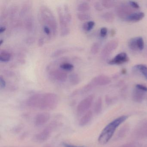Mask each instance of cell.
I'll use <instances>...</instances> for the list:
<instances>
[{
    "mask_svg": "<svg viewBox=\"0 0 147 147\" xmlns=\"http://www.w3.org/2000/svg\"><path fill=\"white\" fill-rule=\"evenodd\" d=\"M77 16L78 18L81 21H86V20H88L91 18L89 14L84 13H78Z\"/></svg>",
    "mask_w": 147,
    "mask_h": 147,
    "instance_id": "obj_34",
    "label": "cell"
},
{
    "mask_svg": "<svg viewBox=\"0 0 147 147\" xmlns=\"http://www.w3.org/2000/svg\"><path fill=\"white\" fill-rule=\"evenodd\" d=\"M68 50L67 49H61L55 51L54 53L52 54L51 57H57L60 56L61 55H63L66 52H68Z\"/></svg>",
    "mask_w": 147,
    "mask_h": 147,
    "instance_id": "obj_31",
    "label": "cell"
},
{
    "mask_svg": "<svg viewBox=\"0 0 147 147\" xmlns=\"http://www.w3.org/2000/svg\"><path fill=\"white\" fill-rule=\"evenodd\" d=\"M120 147H137V145L134 143H130L124 144Z\"/></svg>",
    "mask_w": 147,
    "mask_h": 147,
    "instance_id": "obj_41",
    "label": "cell"
},
{
    "mask_svg": "<svg viewBox=\"0 0 147 147\" xmlns=\"http://www.w3.org/2000/svg\"><path fill=\"white\" fill-rule=\"evenodd\" d=\"M57 12L61 27V36H66L70 33V30L68 26V23L65 18L63 11L61 7H57Z\"/></svg>",
    "mask_w": 147,
    "mask_h": 147,
    "instance_id": "obj_4",
    "label": "cell"
},
{
    "mask_svg": "<svg viewBox=\"0 0 147 147\" xmlns=\"http://www.w3.org/2000/svg\"><path fill=\"white\" fill-rule=\"evenodd\" d=\"M64 146H65V147H82L75 146V145H71V144H64Z\"/></svg>",
    "mask_w": 147,
    "mask_h": 147,
    "instance_id": "obj_46",
    "label": "cell"
},
{
    "mask_svg": "<svg viewBox=\"0 0 147 147\" xmlns=\"http://www.w3.org/2000/svg\"><path fill=\"white\" fill-rule=\"evenodd\" d=\"M60 68L64 71H70L74 69V66L71 63L65 62L60 64Z\"/></svg>",
    "mask_w": 147,
    "mask_h": 147,
    "instance_id": "obj_28",
    "label": "cell"
},
{
    "mask_svg": "<svg viewBox=\"0 0 147 147\" xmlns=\"http://www.w3.org/2000/svg\"><path fill=\"white\" fill-rule=\"evenodd\" d=\"M90 8V5L87 2L80 3L78 5L77 7V10L79 11L82 12L89 11Z\"/></svg>",
    "mask_w": 147,
    "mask_h": 147,
    "instance_id": "obj_25",
    "label": "cell"
},
{
    "mask_svg": "<svg viewBox=\"0 0 147 147\" xmlns=\"http://www.w3.org/2000/svg\"><path fill=\"white\" fill-rule=\"evenodd\" d=\"M134 11V9L129 5L122 4L117 7L116 9V13L119 18L126 20L129 16L135 13Z\"/></svg>",
    "mask_w": 147,
    "mask_h": 147,
    "instance_id": "obj_5",
    "label": "cell"
},
{
    "mask_svg": "<svg viewBox=\"0 0 147 147\" xmlns=\"http://www.w3.org/2000/svg\"><path fill=\"white\" fill-rule=\"evenodd\" d=\"M6 30V28L5 26H2L0 28V33H2L4 32Z\"/></svg>",
    "mask_w": 147,
    "mask_h": 147,
    "instance_id": "obj_45",
    "label": "cell"
},
{
    "mask_svg": "<svg viewBox=\"0 0 147 147\" xmlns=\"http://www.w3.org/2000/svg\"><path fill=\"white\" fill-rule=\"evenodd\" d=\"M11 55L6 51H2L0 53V61L4 62L9 61L11 59Z\"/></svg>",
    "mask_w": 147,
    "mask_h": 147,
    "instance_id": "obj_22",
    "label": "cell"
},
{
    "mask_svg": "<svg viewBox=\"0 0 147 147\" xmlns=\"http://www.w3.org/2000/svg\"><path fill=\"white\" fill-rule=\"evenodd\" d=\"M38 45L39 47H42L45 43L44 38H40L38 41Z\"/></svg>",
    "mask_w": 147,
    "mask_h": 147,
    "instance_id": "obj_44",
    "label": "cell"
},
{
    "mask_svg": "<svg viewBox=\"0 0 147 147\" xmlns=\"http://www.w3.org/2000/svg\"><path fill=\"white\" fill-rule=\"evenodd\" d=\"M39 14L43 23L49 27L54 36L56 35L57 31V24L52 12L46 6H42L39 10Z\"/></svg>",
    "mask_w": 147,
    "mask_h": 147,
    "instance_id": "obj_2",
    "label": "cell"
},
{
    "mask_svg": "<svg viewBox=\"0 0 147 147\" xmlns=\"http://www.w3.org/2000/svg\"><path fill=\"white\" fill-rule=\"evenodd\" d=\"M6 86L5 80L4 79V77H2V76H0V88L1 89H3L5 88Z\"/></svg>",
    "mask_w": 147,
    "mask_h": 147,
    "instance_id": "obj_38",
    "label": "cell"
},
{
    "mask_svg": "<svg viewBox=\"0 0 147 147\" xmlns=\"http://www.w3.org/2000/svg\"><path fill=\"white\" fill-rule=\"evenodd\" d=\"M129 5L133 9H138L140 7L138 4L135 1H129Z\"/></svg>",
    "mask_w": 147,
    "mask_h": 147,
    "instance_id": "obj_39",
    "label": "cell"
},
{
    "mask_svg": "<svg viewBox=\"0 0 147 147\" xmlns=\"http://www.w3.org/2000/svg\"><path fill=\"white\" fill-rule=\"evenodd\" d=\"M102 110V100L101 98H99L95 102L94 105V111L96 114H99L101 113Z\"/></svg>",
    "mask_w": 147,
    "mask_h": 147,
    "instance_id": "obj_21",
    "label": "cell"
},
{
    "mask_svg": "<svg viewBox=\"0 0 147 147\" xmlns=\"http://www.w3.org/2000/svg\"><path fill=\"white\" fill-rule=\"evenodd\" d=\"M30 7L29 5H24L20 11V15L22 17H24L26 15V13L30 11Z\"/></svg>",
    "mask_w": 147,
    "mask_h": 147,
    "instance_id": "obj_35",
    "label": "cell"
},
{
    "mask_svg": "<svg viewBox=\"0 0 147 147\" xmlns=\"http://www.w3.org/2000/svg\"><path fill=\"white\" fill-rule=\"evenodd\" d=\"M94 25H95V23L94 21H88L84 23L82 26V28L85 31H90L93 28Z\"/></svg>",
    "mask_w": 147,
    "mask_h": 147,
    "instance_id": "obj_29",
    "label": "cell"
},
{
    "mask_svg": "<svg viewBox=\"0 0 147 147\" xmlns=\"http://www.w3.org/2000/svg\"><path fill=\"white\" fill-rule=\"evenodd\" d=\"M134 68L136 70L141 72V74L147 80V67L146 65H143V64H138V65H136Z\"/></svg>",
    "mask_w": 147,
    "mask_h": 147,
    "instance_id": "obj_20",
    "label": "cell"
},
{
    "mask_svg": "<svg viewBox=\"0 0 147 147\" xmlns=\"http://www.w3.org/2000/svg\"><path fill=\"white\" fill-rule=\"evenodd\" d=\"M146 94L145 92L141 91L136 88L133 90L132 94V99L134 101L140 103L144 100L146 98Z\"/></svg>",
    "mask_w": 147,
    "mask_h": 147,
    "instance_id": "obj_14",
    "label": "cell"
},
{
    "mask_svg": "<svg viewBox=\"0 0 147 147\" xmlns=\"http://www.w3.org/2000/svg\"><path fill=\"white\" fill-rule=\"evenodd\" d=\"M102 18L104 20L108 22L111 23L114 20V16L113 13L111 12H106L102 15Z\"/></svg>",
    "mask_w": 147,
    "mask_h": 147,
    "instance_id": "obj_27",
    "label": "cell"
},
{
    "mask_svg": "<svg viewBox=\"0 0 147 147\" xmlns=\"http://www.w3.org/2000/svg\"><path fill=\"white\" fill-rule=\"evenodd\" d=\"M50 119V115L48 113L43 112L36 115L34 123L37 126H42L46 124Z\"/></svg>",
    "mask_w": 147,
    "mask_h": 147,
    "instance_id": "obj_12",
    "label": "cell"
},
{
    "mask_svg": "<svg viewBox=\"0 0 147 147\" xmlns=\"http://www.w3.org/2000/svg\"><path fill=\"white\" fill-rule=\"evenodd\" d=\"M129 48L132 51H138V49L137 44L136 37L130 39L128 43Z\"/></svg>",
    "mask_w": 147,
    "mask_h": 147,
    "instance_id": "obj_24",
    "label": "cell"
},
{
    "mask_svg": "<svg viewBox=\"0 0 147 147\" xmlns=\"http://www.w3.org/2000/svg\"><path fill=\"white\" fill-rule=\"evenodd\" d=\"M94 8L98 11H101L102 10V7L99 2H96L94 5Z\"/></svg>",
    "mask_w": 147,
    "mask_h": 147,
    "instance_id": "obj_42",
    "label": "cell"
},
{
    "mask_svg": "<svg viewBox=\"0 0 147 147\" xmlns=\"http://www.w3.org/2000/svg\"><path fill=\"white\" fill-rule=\"evenodd\" d=\"M90 83L94 87L96 86H100L108 85L111 82V80L108 76L105 75H99L95 76L93 78Z\"/></svg>",
    "mask_w": 147,
    "mask_h": 147,
    "instance_id": "obj_10",
    "label": "cell"
},
{
    "mask_svg": "<svg viewBox=\"0 0 147 147\" xmlns=\"http://www.w3.org/2000/svg\"><path fill=\"white\" fill-rule=\"evenodd\" d=\"M25 25L27 30L30 31L32 30L33 26V20L32 18L29 16L25 20Z\"/></svg>",
    "mask_w": 147,
    "mask_h": 147,
    "instance_id": "obj_26",
    "label": "cell"
},
{
    "mask_svg": "<svg viewBox=\"0 0 147 147\" xmlns=\"http://www.w3.org/2000/svg\"><path fill=\"white\" fill-rule=\"evenodd\" d=\"M100 49V45L98 43L95 42L93 44L91 48V52L92 55H95L98 52Z\"/></svg>",
    "mask_w": 147,
    "mask_h": 147,
    "instance_id": "obj_33",
    "label": "cell"
},
{
    "mask_svg": "<svg viewBox=\"0 0 147 147\" xmlns=\"http://www.w3.org/2000/svg\"><path fill=\"white\" fill-rule=\"evenodd\" d=\"M93 99V95H90L82 100L79 103L77 107V112L78 114L81 115L88 111V109L90 108L92 104Z\"/></svg>",
    "mask_w": 147,
    "mask_h": 147,
    "instance_id": "obj_6",
    "label": "cell"
},
{
    "mask_svg": "<svg viewBox=\"0 0 147 147\" xmlns=\"http://www.w3.org/2000/svg\"><path fill=\"white\" fill-rule=\"evenodd\" d=\"M63 12L67 21L68 24H69L72 21V15L69 10V8L68 5L67 4H65L64 5Z\"/></svg>",
    "mask_w": 147,
    "mask_h": 147,
    "instance_id": "obj_23",
    "label": "cell"
},
{
    "mask_svg": "<svg viewBox=\"0 0 147 147\" xmlns=\"http://www.w3.org/2000/svg\"><path fill=\"white\" fill-rule=\"evenodd\" d=\"M136 88L145 92H147V87L142 84H137L136 86Z\"/></svg>",
    "mask_w": 147,
    "mask_h": 147,
    "instance_id": "obj_36",
    "label": "cell"
},
{
    "mask_svg": "<svg viewBox=\"0 0 147 147\" xmlns=\"http://www.w3.org/2000/svg\"><path fill=\"white\" fill-rule=\"evenodd\" d=\"M53 129V125L49 126L44 129L42 131L36 134L34 136V140L37 142L42 143L49 139L51 135Z\"/></svg>",
    "mask_w": 147,
    "mask_h": 147,
    "instance_id": "obj_8",
    "label": "cell"
},
{
    "mask_svg": "<svg viewBox=\"0 0 147 147\" xmlns=\"http://www.w3.org/2000/svg\"><path fill=\"white\" fill-rule=\"evenodd\" d=\"M129 129V125H125L120 129L117 135V138L118 139H121L123 138L128 133Z\"/></svg>",
    "mask_w": 147,
    "mask_h": 147,
    "instance_id": "obj_17",
    "label": "cell"
},
{
    "mask_svg": "<svg viewBox=\"0 0 147 147\" xmlns=\"http://www.w3.org/2000/svg\"><path fill=\"white\" fill-rule=\"evenodd\" d=\"M49 76L52 80L59 82H65L67 78V75L64 70L56 69L51 70L49 73Z\"/></svg>",
    "mask_w": 147,
    "mask_h": 147,
    "instance_id": "obj_9",
    "label": "cell"
},
{
    "mask_svg": "<svg viewBox=\"0 0 147 147\" xmlns=\"http://www.w3.org/2000/svg\"><path fill=\"white\" fill-rule=\"evenodd\" d=\"M101 4L105 8H111L115 6V1L110 0H104L101 2Z\"/></svg>",
    "mask_w": 147,
    "mask_h": 147,
    "instance_id": "obj_30",
    "label": "cell"
},
{
    "mask_svg": "<svg viewBox=\"0 0 147 147\" xmlns=\"http://www.w3.org/2000/svg\"><path fill=\"white\" fill-rule=\"evenodd\" d=\"M145 16L144 13L136 12L134 13L129 16L127 19L126 21L131 22H137L142 20Z\"/></svg>",
    "mask_w": 147,
    "mask_h": 147,
    "instance_id": "obj_16",
    "label": "cell"
},
{
    "mask_svg": "<svg viewBox=\"0 0 147 147\" xmlns=\"http://www.w3.org/2000/svg\"><path fill=\"white\" fill-rule=\"evenodd\" d=\"M128 116L126 115L120 116L117 118L109 123L103 129L98 138V142L101 144L107 143L112 137L116 129L123 122L128 119Z\"/></svg>",
    "mask_w": 147,
    "mask_h": 147,
    "instance_id": "obj_1",
    "label": "cell"
},
{
    "mask_svg": "<svg viewBox=\"0 0 147 147\" xmlns=\"http://www.w3.org/2000/svg\"><path fill=\"white\" fill-rule=\"evenodd\" d=\"M137 44L138 50L142 51L144 49V42L143 39L141 37H136Z\"/></svg>",
    "mask_w": 147,
    "mask_h": 147,
    "instance_id": "obj_32",
    "label": "cell"
},
{
    "mask_svg": "<svg viewBox=\"0 0 147 147\" xmlns=\"http://www.w3.org/2000/svg\"><path fill=\"white\" fill-rule=\"evenodd\" d=\"M69 81L70 84L73 86L78 85L80 81L79 75L76 73H73L69 75Z\"/></svg>",
    "mask_w": 147,
    "mask_h": 147,
    "instance_id": "obj_18",
    "label": "cell"
},
{
    "mask_svg": "<svg viewBox=\"0 0 147 147\" xmlns=\"http://www.w3.org/2000/svg\"><path fill=\"white\" fill-rule=\"evenodd\" d=\"M35 40L34 38L31 37L28 38L26 39V42L27 44L30 45L32 44L35 42Z\"/></svg>",
    "mask_w": 147,
    "mask_h": 147,
    "instance_id": "obj_43",
    "label": "cell"
},
{
    "mask_svg": "<svg viewBox=\"0 0 147 147\" xmlns=\"http://www.w3.org/2000/svg\"><path fill=\"white\" fill-rule=\"evenodd\" d=\"M42 94H37L31 96L26 101L27 105L31 108H39Z\"/></svg>",
    "mask_w": 147,
    "mask_h": 147,
    "instance_id": "obj_13",
    "label": "cell"
},
{
    "mask_svg": "<svg viewBox=\"0 0 147 147\" xmlns=\"http://www.w3.org/2000/svg\"><path fill=\"white\" fill-rule=\"evenodd\" d=\"M144 55H145L146 57H147V48L146 49V50H145V52H144Z\"/></svg>",
    "mask_w": 147,
    "mask_h": 147,
    "instance_id": "obj_48",
    "label": "cell"
},
{
    "mask_svg": "<svg viewBox=\"0 0 147 147\" xmlns=\"http://www.w3.org/2000/svg\"><path fill=\"white\" fill-rule=\"evenodd\" d=\"M3 42H4V40H2V39H1V40H0V45H2Z\"/></svg>",
    "mask_w": 147,
    "mask_h": 147,
    "instance_id": "obj_47",
    "label": "cell"
},
{
    "mask_svg": "<svg viewBox=\"0 0 147 147\" xmlns=\"http://www.w3.org/2000/svg\"><path fill=\"white\" fill-rule=\"evenodd\" d=\"M58 97L53 93L42 94L39 108L43 110H52L56 108L58 104Z\"/></svg>",
    "mask_w": 147,
    "mask_h": 147,
    "instance_id": "obj_3",
    "label": "cell"
},
{
    "mask_svg": "<svg viewBox=\"0 0 147 147\" xmlns=\"http://www.w3.org/2000/svg\"><path fill=\"white\" fill-rule=\"evenodd\" d=\"M107 29L106 27H102L100 32V34L101 37H105L107 35Z\"/></svg>",
    "mask_w": 147,
    "mask_h": 147,
    "instance_id": "obj_37",
    "label": "cell"
},
{
    "mask_svg": "<svg viewBox=\"0 0 147 147\" xmlns=\"http://www.w3.org/2000/svg\"><path fill=\"white\" fill-rule=\"evenodd\" d=\"M135 136L140 138H147V127L141 128L136 131Z\"/></svg>",
    "mask_w": 147,
    "mask_h": 147,
    "instance_id": "obj_19",
    "label": "cell"
},
{
    "mask_svg": "<svg viewBox=\"0 0 147 147\" xmlns=\"http://www.w3.org/2000/svg\"><path fill=\"white\" fill-rule=\"evenodd\" d=\"M44 31L45 33L46 34V35L49 36L51 34V29H50L49 27L48 26H44L43 27Z\"/></svg>",
    "mask_w": 147,
    "mask_h": 147,
    "instance_id": "obj_40",
    "label": "cell"
},
{
    "mask_svg": "<svg viewBox=\"0 0 147 147\" xmlns=\"http://www.w3.org/2000/svg\"><path fill=\"white\" fill-rule=\"evenodd\" d=\"M119 43L117 40H113L106 44L101 51V56L103 59H106L112 54L118 46Z\"/></svg>",
    "mask_w": 147,
    "mask_h": 147,
    "instance_id": "obj_7",
    "label": "cell"
},
{
    "mask_svg": "<svg viewBox=\"0 0 147 147\" xmlns=\"http://www.w3.org/2000/svg\"><path fill=\"white\" fill-rule=\"evenodd\" d=\"M129 59L125 52H121L108 61L110 65H121L129 61Z\"/></svg>",
    "mask_w": 147,
    "mask_h": 147,
    "instance_id": "obj_11",
    "label": "cell"
},
{
    "mask_svg": "<svg viewBox=\"0 0 147 147\" xmlns=\"http://www.w3.org/2000/svg\"><path fill=\"white\" fill-rule=\"evenodd\" d=\"M92 112L91 111H88L85 113L83 117L80 119L79 125L81 126L87 125L92 120Z\"/></svg>",
    "mask_w": 147,
    "mask_h": 147,
    "instance_id": "obj_15",
    "label": "cell"
}]
</instances>
